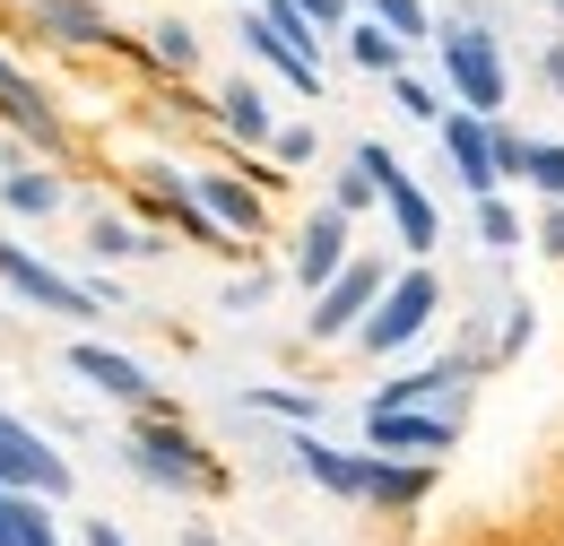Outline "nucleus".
Returning a JSON list of instances; mask_svg holds the SVG:
<instances>
[{
	"label": "nucleus",
	"instance_id": "9",
	"mask_svg": "<svg viewBox=\"0 0 564 546\" xmlns=\"http://www.w3.org/2000/svg\"><path fill=\"white\" fill-rule=\"evenodd\" d=\"M192 200H200V217L226 226V234H252V226H261V200H252L235 174H192Z\"/></svg>",
	"mask_w": 564,
	"mask_h": 546
},
{
	"label": "nucleus",
	"instance_id": "16",
	"mask_svg": "<svg viewBox=\"0 0 564 546\" xmlns=\"http://www.w3.org/2000/svg\"><path fill=\"white\" fill-rule=\"evenodd\" d=\"M217 122H226L235 139H270V96H261L252 78H235V87H226V105H217Z\"/></svg>",
	"mask_w": 564,
	"mask_h": 546
},
{
	"label": "nucleus",
	"instance_id": "8",
	"mask_svg": "<svg viewBox=\"0 0 564 546\" xmlns=\"http://www.w3.org/2000/svg\"><path fill=\"white\" fill-rule=\"evenodd\" d=\"M339 270H348V208H313L304 234H295V277L304 286H330Z\"/></svg>",
	"mask_w": 564,
	"mask_h": 546
},
{
	"label": "nucleus",
	"instance_id": "2",
	"mask_svg": "<svg viewBox=\"0 0 564 546\" xmlns=\"http://www.w3.org/2000/svg\"><path fill=\"white\" fill-rule=\"evenodd\" d=\"M0 485H9V494H62V485H70V460H53L44 434H26L18 416H0Z\"/></svg>",
	"mask_w": 564,
	"mask_h": 546
},
{
	"label": "nucleus",
	"instance_id": "33",
	"mask_svg": "<svg viewBox=\"0 0 564 546\" xmlns=\"http://www.w3.org/2000/svg\"><path fill=\"white\" fill-rule=\"evenodd\" d=\"M547 78H556V87H564V44H556V53H547Z\"/></svg>",
	"mask_w": 564,
	"mask_h": 546
},
{
	"label": "nucleus",
	"instance_id": "26",
	"mask_svg": "<svg viewBox=\"0 0 564 546\" xmlns=\"http://www.w3.org/2000/svg\"><path fill=\"white\" fill-rule=\"evenodd\" d=\"M87 243H96V252H105V261H113V252H140V243H131V234H122V226H113V217H105V208H96V226H87Z\"/></svg>",
	"mask_w": 564,
	"mask_h": 546
},
{
	"label": "nucleus",
	"instance_id": "22",
	"mask_svg": "<svg viewBox=\"0 0 564 546\" xmlns=\"http://www.w3.org/2000/svg\"><path fill=\"white\" fill-rule=\"evenodd\" d=\"M521 174H530L539 192H556V200H564V148H539V139H530V165H521Z\"/></svg>",
	"mask_w": 564,
	"mask_h": 546
},
{
	"label": "nucleus",
	"instance_id": "35",
	"mask_svg": "<svg viewBox=\"0 0 564 546\" xmlns=\"http://www.w3.org/2000/svg\"><path fill=\"white\" fill-rule=\"evenodd\" d=\"M556 9H564V0H556Z\"/></svg>",
	"mask_w": 564,
	"mask_h": 546
},
{
	"label": "nucleus",
	"instance_id": "10",
	"mask_svg": "<svg viewBox=\"0 0 564 546\" xmlns=\"http://www.w3.org/2000/svg\"><path fill=\"white\" fill-rule=\"evenodd\" d=\"M70 364H78V373H87V382H96V391H105V400H131V408H140V400H148V373H140V364H131V356H113V347L78 339V347H70Z\"/></svg>",
	"mask_w": 564,
	"mask_h": 546
},
{
	"label": "nucleus",
	"instance_id": "1",
	"mask_svg": "<svg viewBox=\"0 0 564 546\" xmlns=\"http://www.w3.org/2000/svg\"><path fill=\"white\" fill-rule=\"evenodd\" d=\"M443 69H452V87H460L469 113H495V105H503V53H495L487 26H452V35H443Z\"/></svg>",
	"mask_w": 564,
	"mask_h": 546
},
{
	"label": "nucleus",
	"instance_id": "12",
	"mask_svg": "<svg viewBox=\"0 0 564 546\" xmlns=\"http://www.w3.org/2000/svg\"><path fill=\"white\" fill-rule=\"evenodd\" d=\"M131 451H140V469H148L156 485H209V469H200V451H192L183 434H140Z\"/></svg>",
	"mask_w": 564,
	"mask_h": 546
},
{
	"label": "nucleus",
	"instance_id": "23",
	"mask_svg": "<svg viewBox=\"0 0 564 546\" xmlns=\"http://www.w3.org/2000/svg\"><path fill=\"white\" fill-rule=\"evenodd\" d=\"M478 234H487L495 252H503V243H521V217H512L503 200H478Z\"/></svg>",
	"mask_w": 564,
	"mask_h": 546
},
{
	"label": "nucleus",
	"instance_id": "30",
	"mask_svg": "<svg viewBox=\"0 0 564 546\" xmlns=\"http://www.w3.org/2000/svg\"><path fill=\"white\" fill-rule=\"evenodd\" d=\"M539 243H547V252H564V200H556V217L539 226Z\"/></svg>",
	"mask_w": 564,
	"mask_h": 546
},
{
	"label": "nucleus",
	"instance_id": "31",
	"mask_svg": "<svg viewBox=\"0 0 564 546\" xmlns=\"http://www.w3.org/2000/svg\"><path fill=\"white\" fill-rule=\"evenodd\" d=\"M9 529H18V494H0V546H9Z\"/></svg>",
	"mask_w": 564,
	"mask_h": 546
},
{
	"label": "nucleus",
	"instance_id": "32",
	"mask_svg": "<svg viewBox=\"0 0 564 546\" xmlns=\"http://www.w3.org/2000/svg\"><path fill=\"white\" fill-rule=\"evenodd\" d=\"M87 546H122V529H105V521H96V529H87Z\"/></svg>",
	"mask_w": 564,
	"mask_h": 546
},
{
	"label": "nucleus",
	"instance_id": "29",
	"mask_svg": "<svg viewBox=\"0 0 564 546\" xmlns=\"http://www.w3.org/2000/svg\"><path fill=\"white\" fill-rule=\"evenodd\" d=\"M279 156H286V165H304V156H313V131H304V122H295V131H279Z\"/></svg>",
	"mask_w": 564,
	"mask_h": 546
},
{
	"label": "nucleus",
	"instance_id": "24",
	"mask_svg": "<svg viewBox=\"0 0 564 546\" xmlns=\"http://www.w3.org/2000/svg\"><path fill=\"white\" fill-rule=\"evenodd\" d=\"M9 546H62V538H53V521H44L35 503H18V529H9Z\"/></svg>",
	"mask_w": 564,
	"mask_h": 546
},
{
	"label": "nucleus",
	"instance_id": "11",
	"mask_svg": "<svg viewBox=\"0 0 564 546\" xmlns=\"http://www.w3.org/2000/svg\"><path fill=\"white\" fill-rule=\"evenodd\" d=\"M373 451H443L452 443V425L443 416H409V408H373Z\"/></svg>",
	"mask_w": 564,
	"mask_h": 546
},
{
	"label": "nucleus",
	"instance_id": "28",
	"mask_svg": "<svg viewBox=\"0 0 564 546\" xmlns=\"http://www.w3.org/2000/svg\"><path fill=\"white\" fill-rule=\"evenodd\" d=\"M252 400H261V408H279V416H313V400H304V391H252Z\"/></svg>",
	"mask_w": 564,
	"mask_h": 546
},
{
	"label": "nucleus",
	"instance_id": "27",
	"mask_svg": "<svg viewBox=\"0 0 564 546\" xmlns=\"http://www.w3.org/2000/svg\"><path fill=\"white\" fill-rule=\"evenodd\" d=\"M373 192H382V183H373L365 165H348V183H339V200H330V208H365V200H373Z\"/></svg>",
	"mask_w": 564,
	"mask_h": 546
},
{
	"label": "nucleus",
	"instance_id": "25",
	"mask_svg": "<svg viewBox=\"0 0 564 546\" xmlns=\"http://www.w3.org/2000/svg\"><path fill=\"white\" fill-rule=\"evenodd\" d=\"M192 53H200V44H192V26H174V18H165V26H156V62H192Z\"/></svg>",
	"mask_w": 564,
	"mask_h": 546
},
{
	"label": "nucleus",
	"instance_id": "19",
	"mask_svg": "<svg viewBox=\"0 0 564 546\" xmlns=\"http://www.w3.org/2000/svg\"><path fill=\"white\" fill-rule=\"evenodd\" d=\"M348 53H356L365 69H400V35L373 18V26H356V35H348Z\"/></svg>",
	"mask_w": 564,
	"mask_h": 546
},
{
	"label": "nucleus",
	"instance_id": "18",
	"mask_svg": "<svg viewBox=\"0 0 564 546\" xmlns=\"http://www.w3.org/2000/svg\"><path fill=\"white\" fill-rule=\"evenodd\" d=\"M0 200L18 208V217H44V208H62V183H53V174H9Z\"/></svg>",
	"mask_w": 564,
	"mask_h": 546
},
{
	"label": "nucleus",
	"instance_id": "13",
	"mask_svg": "<svg viewBox=\"0 0 564 546\" xmlns=\"http://www.w3.org/2000/svg\"><path fill=\"white\" fill-rule=\"evenodd\" d=\"M252 53H261V62L279 69L286 87H304V96H322V62H304V53L286 44V35H279V26H270V18H252Z\"/></svg>",
	"mask_w": 564,
	"mask_h": 546
},
{
	"label": "nucleus",
	"instance_id": "15",
	"mask_svg": "<svg viewBox=\"0 0 564 546\" xmlns=\"http://www.w3.org/2000/svg\"><path fill=\"white\" fill-rule=\"evenodd\" d=\"M35 18H44L53 35H70V44H122V35H113V26H105L87 0H35Z\"/></svg>",
	"mask_w": 564,
	"mask_h": 546
},
{
	"label": "nucleus",
	"instance_id": "7",
	"mask_svg": "<svg viewBox=\"0 0 564 546\" xmlns=\"http://www.w3.org/2000/svg\"><path fill=\"white\" fill-rule=\"evenodd\" d=\"M443 156H452V174H460L478 200H495V174H503V165H495V122L487 113H452V122H443Z\"/></svg>",
	"mask_w": 564,
	"mask_h": 546
},
{
	"label": "nucleus",
	"instance_id": "3",
	"mask_svg": "<svg viewBox=\"0 0 564 546\" xmlns=\"http://www.w3.org/2000/svg\"><path fill=\"white\" fill-rule=\"evenodd\" d=\"M356 165L382 183V200H391V226H400V252H434V208H425V192L400 174V156L391 148H356Z\"/></svg>",
	"mask_w": 564,
	"mask_h": 546
},
{
	"label": "nucleus",
	"instance_id": "4",
	"mask_svg": "<svg viewBox=\"0 0 564 546\" xmlns=\"http://www.w3.org/2000/svg\"><path fill=\"white\" fill-rule=\"evenodd\" d=\"M373 304H382V270H373V261H348V270L313 295V339L365 330V321H373Z\"/></svg>",
	"mask_w": 564,
	"mask_h": 546
},
{
	"label": "nucleus",
	"instance_id": "17",
	"mask_svg": "<svg viewBox=\"0 0 564 546\" xmlns=\"http://www.w3.org/2000/svg\"><path fill=\"white\" fill-rule=\"evenodd\" d=\"M295 460H304V469H313L322 485H339V494H365V460H348V451H330V443H313V434L295 443Z\"/></svg>",
	"mask_w": 564,
	"mask_h": 546
},
{
	"label": "nucleus",
	"instance_id": "5",
	"mask_svg": "<svg viewBox=\"0 0 564 546\" xmlns=\"http://www.w3.org/2000/svg\"><path fill=\"white\" fill-rule=\"evenodd\" d=\"M0 286H18L26 304H44V313H70V321H87L96 313V286H70L62 270H44L35 252H18V243H0Z\"/></svg>",
	"mask_w": 564,
	"mask_h": 546
},
{
	"label": "nucleus",
	"instance_id": "14",
	"mask_svg": "<svg viewBox=\"0 0 564 546\" xmlns=\"http://www.w3.org/2000/svg\"><path fill=\"white\" fill-rule=\"evenodd\" d=\"M0 105H9V122H18V131H35V139H44V148L62 139V122H53V105L35 96V78H18V69H9V62H0Z\"/></svg>",
	"mask_w": 564,
	"mask_h": 546
},
{
	"label": "nucleus",
	"instance_id": "20",
	"mask_svg": "<svg viewBox=\"0 0 564 546\" xmlns=\"http://www.w3.org/2000/svg\"><path fill=\"white\" fill-rule=\"evenodd\" d=\"M417 469H382V460H365V494H382V503H409V494H417Z\"/></svg>",
	"mask_w": 564,
	"mask_h": 546
},
{
	"label": "nucleus",
	"instance_id": "34",
	"mask_svg": "<svg viewBox=\"0 0 564 546\" xmlns=\"http://www.w3.org/2000/svg\"><path fill=\"white\" fill-rule=\"evenodd\" d=\"M183 546H217V538H209V529H192V538H183Z\"/></svg>",
	"mask_w": 564,
	"mask_h": 546
},
{
	"label": "nucleus",
	"instance_id": "21",
	"mask_svg": "<svg viewBox=\"0 0 564 546\" xmlns=\"http://www.w3.org/2000/svg\"><path fill=\"white\" fill-rule=\"evenodd\" d=\"M365 9H373V18H382L400 44H417V35H425V9H417V0H365Z\"/></svg>",
	"mask_w": 564,
	"mask_h": 546
},
{
	"label": "nucleus",
	"instance_id": "6",
	"mask_svg": "<svg viewBox=\"0 0 564 546\" xmlns=\"http://www.w3.org/2000/svg\"><path fill=\"white\" fill-rule=\"evenodd\" d=\"M425 321H434V277H425V270H409L400 286H391V295H382V304H373V321H365L356 339L382 356V347H409V339L425 330Z\"/></svg>",
	"mask_w": 564,
	"mask_h": 546
}]
</instances>
